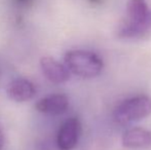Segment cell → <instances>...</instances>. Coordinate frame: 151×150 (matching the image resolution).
Wrapping results in <instances>:
<instances>
[{
  "label": "cell",
  "instance_id": "9",
  "mask_svg": "<svg viewBox=\"0 0 151 150\" xmlns=\"http://www.w3.org/2000/svg\"><path fill=\"white\" fill-rule=\"evenodd\" d=\"M3 145H4V135L3 132L1 131V128H0V150L3 148Z\"/></svg>",
  "mask_w": 151,
  "mask_h": 150
},
{
  "label": "cell",
  "instance_id": "5",
  "mask_svg": "<svg viewBox=\"0 0 151 150\" xmlns=\"http://www.w3.org/2000/svg\"><path fill=\"white\" fill-rule=\"evenodd\" d=\"M40 68L46 79L55 84L65 83L70 78V71L67 66L52 57H42L40 59Z\"/></svg>",
  "mask_w": 151,
  "mask_h": 150
},
{
  "label": "cell",
  "instance_id": "4",
  "mask_svg": "<svg viewBox=\"0 0 151 150\" xmlns=\"http://www.w3.org/2000/svg\"><path fill=\"white\" fill-rule=\"evenodd\" d=\"M81 134V123L77 117H70L62 123L57 135V145L60 150H72L77 145Z\"/></svg>",
  "mask_w": 151,
  "mask_h": 150
},
{
  "label": "cell",
  "instance_id": "2",
  "mask_svg": "<svg viewBox=\"0 0 151 150\" xmlns=\"http://www.w3.org/2000/svg\"><path fill=\"white\" fill-rule=\"evenodd\" d=\"M64 60L70 72L86 79L97 77L104 68L102 59L95 52L88 50H69L66 52Z\"/></svg>",
  "mask_w": 151,
  "mask_h": 150
},
{
  "label": "cell",
  "instance_id": "8",
  "mask_svg": "<svg viewBox=\"0 0 151 150\" xmlns=\"http://www.w3.org/2000/svg\"><path fill=\"white\" fill-rule=\"evenodd\" d=\"M121 142L129 149H144L151 146V132L143 128H132L122 134Z\"/></svg>",
  "mask_w": 151,
  "mask_h": 150
},
{
  "label": "cell",
  "instance_id": "3",
  "mask_svg": "<svg viewBox=\"0 0 151 150\" xmlns=\"http://www.w3.org/2000/svg\"><path fill=\"white\" fill-rule=\"evenodd\" d=\"M151 115V97L139 95L124 100L115 108L113 118L119 124L140 121Z\"/></svg>",
  "mask_w": 151,
  "mask_h": 150
},
{
  "label": "cell",
  "instance_id": "10",
  "mask_svg": "<svg viewBox=\"0 0 151 150\" xmlns=\"http://www.w3.org/2000/svg\"><path fill=\"white\" fill-rule=\"evenodd\" d=\"M17 1H18L19 3H21V4H26V3H29L31 0H17Z\"/></svg>",
  "mask_w": 151,
  "mask_h": 150
},
{
  "label": "cell",
  "instance_id": "11",
  "mask_svg": "<svg viewBox=\"0 0 151 150\" xmlns=\"http://www.w3.org/2000/svg\"><path fill=\"white\" fill-rule=\"evenodd\" d=\"M91 3H100V2H102V0H90Z\"/></svg>",
  "mask_w": 151,
  "mask_h": 150
},
{
  "label": "cell",
  "instance_id": "7",
  "mask_svg": "<svg viewBox=\"0 0 151 150\" xmlns=\"http://www.w3.org/2000/svg\"><path fill=\"white\" fill-rule=\"evenodd\" d=\"M6 93L9 99L18 103L31 100L36 94V88L33 82L26 78H16L8 83Z\"/></svg>",
  "mask_w": 151,
  "mask_h": 150
},
{
  "label": "cell",
  "instance_id": "6",
  "mask_svg": "<svg viewBox=\"0 0 151 150\" xmlns=\"http://www.w3.org/2000/svg\"><path fill=\"white\" fill-rule=\"evenodd\" d=\"M69 99L64 94H52L40 99L35 104L37 111L48 115H60L67 111Z\"/></svg>",
  "mask_w": 151,
  "mask_h": 150
},
{
  "label": "cell",
  "instance_id": "1",
  "mask_svg": "<svg viewBox=\"0 0 151 150\" xmlns=\"http://www.w3.org/2000/svg\"><path fill=\"white\" fill-rule=\"evenodd\" d=\"M151 27V10L146 0H129L127 17L118 25V38L132 39L143 36Z\"/></svg>",
  "mask_w": 151,
  "mask_h": 150
}]
</instances>
